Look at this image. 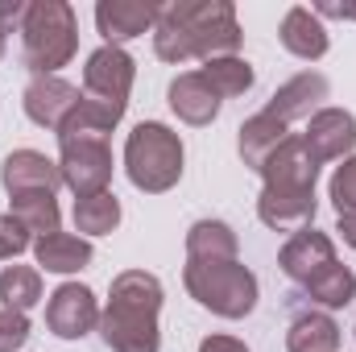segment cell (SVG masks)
Instances as JSON below:
<instances>
[{"mask_svg":"<svg viewBox=\"0 0 356 352\" xmlns=\"http://www.w3.org/2000/svg\"><path fill=\"white\" fill-rule=\"evenodd\" d=\"M311 158L323 166V162H344L353 158L356 145V116L344 108H319L311 120H307V133H302Z\"/></svg>","mask_w":356,"mask_h":352,"instance_id":"obj_11","label":"cell"},{"mask_svg":"<svg viewBox=\"0 0 356 352\" xmlns=\"http://www.w3.org/2000/svg\"><path fill=\"white\" fill-rule=\"evenodd\" d=\"M277 265H282V273H286L294 286H307V282L319 278L327 265H336V245H332V237L319 232V228H298V232L282 245Z\"/></svg>","mask_w":356,"mask_h":352,"instance_id":"obj_12","label":"cell"},{"mask_svg":"<svg viewBox=\"0 0 356 352\" xmlns=\"http://www.w3.org/2000/svg\"><path fill=\"white\" fill-rule=\"evenodd\" d=\"M25 13H29L25 0H0V33L21 29V25H25Z\"/></svg>","mask_w":356,"mask_h":352,"instance_id":"obj_30","label":"cell"},{"mask_svg":"<svg viewBox=\"0 0 356 352\" xmlns=\"http://www.w3.org/2000/svg\"><path fill=\"white\" fill-rule=\"evenodd\" d=\"M33 257L50 273H79V269L91 265V241L71 237V232H54V237H42L33 245Z\"/></svg>","mask_w":356,"mask_h":352,"instance_id":"obj_21","label":"cell"},{"mask_svg":"<svg viewBox=\"0 0 356 352\" xmlns=\"http://www.w3.org/2000/svg\"><path fill=\"white\" fill-rule=\"evenodd\" d=\"M220 104L224 99L211 91V83L199 71H186V75H178L175 83H170V108H175V116L186 120V125H195V129L211 125L220 116Z\"/></svg>","mask_w":356,"mask_h":352,"instance_id":"obj_16","label":"cell"},{"mask_svg":"<svg viewBox=\"0 0 356 352\" xmlns=\"http://www.w3.org/2000/svg\"><path fill=\"white\" fill-rule=\"evenodd\" d=\"M236 232L224 220H199L186 232V262H236Z\"/></svg>","mask_w":356,"mask_h":352,"instance_id":"obj_20","label":"cell"},{"mask_svg":"<svg viewBox=\"0 0 356 352\" xmlns=\"http://www.w3.org/2000/svg\"><path fill=\"white\" fill-rule=\"evenodd\" d=\"M13 216L29 228V237H54L63 232V211H58V199L54 191H25V195H13Z\"/></svg>","mask_w":356,"mask_h":352,"instance_id":"obj_22","label":"cell"},{"mask_svg":"<svg viewBox=\"0 0 356 352\" xmlns=\"http://www.w3.org/2000/svg\"><path fill=\"white\" fill-rule=\"evenodd\" d=\"M25 67L33 75H54L79 50V21L67 0H33L21 25Z\"/></svg>","mask_w":356,"mask_h":352,"instance_id":"obj_3","label":"cell"},{"mask_svg":"<svg viewBox=\"0 0 356 352\" xmlns=\"http://www.w3.org/2000/svg\"><path fill=\"white\" fill-rule=\"evenodd\" d=\"M186 294L220 319H245L257 307V273L241 262H186Z\"/></svg>","mask_w":356,"mask_h":352,"instance_id":"obj_5","label":"cell"},{"mask_svg":"<svg viewBox=\"0 0 356 352\" xmlns=\"http://www.w3.org/2000/svg\"><path fill=\"white\" fill-rule=\"evenodd\" d=\"M58 145H63L58 170H63V182L75 191V199H88V195L108 191V182H112L108 137H67Z\"/></svg>","mask_w":356,"mask_h":352,"instance_id":"obj_8","label":"cell"},{"mask_svg":"<svg viewBox=\"0 0 356 352\" xmlns=\"http://www.w3.org/2000/svg\"><path fill=\"white\" fill-rule=\"evenodd\" d=\"M99 323V303L88 286L79 282H63L50 303H46V328L63 340H83L91 328Z\"/></svg>","mask_w":356,"mask_h":352,"instance_id":"obj_9","label":"cell"},{"mask_svg":"<svg viewBox=\"0 0 356 352\" xmlns=\"http://www.w3.org/2000/svg\"><path fill=\"white\" fill-rule=\"evenodd\" d=\"M0 58H4V33H0Z\"/></svg>","mask_w":356,"mask_h":352,"instance_id":"obj_34","label":"cell"},{"mask_svg":"<svg viewBox=\"0 0 356 352\" xmlns=\"http://www.w3.org/2000/svg\"><path fill=\"white\" fill-rule=\"evenodd\" d=\"M199 352H249L241 340H232V336H207L203 344H199Z\"/></svg>","mask_w":356,"mask_h":352,"instance_id":"obj_31","label":"cell"},{"mask_svg":"<svg viewBox=\"0 0 356 352\" xmlns=\"http://www.w3.org/2000/svg\"><path fill=\"white\" fill-rule=\"evenodd\" d=\"M286 349L290 352H336L340 349V323L327 311H302L286 328Z\"/></svg>","mask_w":356,"mask_h":352,"instance_id":"obj_19","label":"cell"},{"mask_svg":"<svg viewBox=\"0 0 356 352\" xmlns=\"http://www.w3.org/2000/svg\"><path fill=\"white\" fill-rule=\"evenodd\" d=\"M277 38H282V46H286L294 58H302V63H315V58L327 54V29H323V21L315 17V8L294 4V8L282 17Z\"/></svg>","mask_w":356,"mask_h":352,"instance_id":"obj_17","label":"cell"},{"mask_svg":"<svg viewBox=\"0 0 356 352\" xmlns=\"http://www.w3.org/2000/svg\"><path fill=\"white\" fill-rule=\"evenodd\" d=\"M158 4L154 0H99L95 4V25L104 33V46H120L154 29Z\"/></svg>","mask_w":356,"mask_h":352,"instance_id":"obj_14","label":"cell"},{"mask_svg":"<svg viewBox=\"0 0 356 352\" xmlns=\"http://www.w3.org/2000/svg\"><path fill=\"white\" fill-rule=\"evenodd\" d=\"M315 17H344V21H356V4H315Z\"/></svg>","mask_w":356,"mask_h":352,"instance_id":"obj_32","label":"cell"},{"mask_svg":"<svg viewBox=\"0 0 356 352\" xmlns=\"http://www.w3.org/2000/svg\"><path fill=\"white\" fill-rule=\"evenodd\" d=\"M0 182L8 195H25V191H58L63 170L54 158L38 154V150H13L0 166Z\"/></svg>","mask_w":356,"mask_h":352,"instance_id":"obj_15","label":"cell"},{"mask_svg":"<svg viewBox=\"0 0 356 352\" xmlns=\"http://www.w3.org/2000/svg\"><path fill=\"white\" fill-rule=\"evenodd\" d=\"M158 311H162V282L145 269H124L112 278L108 307L99 311V336L112 352H158Z\"/></svg>","mask_w":356,"mask_h":352,"instance_id":"obj_2","label":"cell"},{"mask_svg":"<svg viewBox=\"0 0 356 352\" xmlns=\"http://www.w3.org/2000/svg\"><path fill=\"white\" fill-rule=\"evenodd\" d=\"M79 99H83V91L75 88V83H67V79H58V75H33L25 95H21L25 116L33 125L50 129V133H58L67 125V116L79 108Z\"/></svg>","mask_w":356,"mask_h":352,"instance_id":"obj_10","label":"cell"},{"mask_svg":"<svg viewBox=\"0 0 356 352\" xmlns=\"http://www.w3.org/2000/svg\"><path fill=\"white\" fill-rule=\"evenodd\" d=\"M120 224V199L112 191H99L88 199H75V228L83 237H108Z\"/></svg>","mask_w":356,"mask_h":352,"instance_id":"obj_25","label":"cell"},{"mask_svg":"<svg viewBox=\"0 0 356 352\" xmlns=\"http://www.w3.org/2000/svg\"><path fill=\"white\" fill-rule=\"evenodd\" d=\"M241 21L228 0H170L158 4L154 21V54L162 63L191 58H224L241 50Z\"/></svg>","mask_w":356,"mask_h":352,"instance_id":"obj_1","label":"cell"},{"mask_svg":"<svg viewBox=\"0 0 356 352\" xmlns=\"http://www.w3.org/2000/svg\"><path fill=\"white\" fill-rule=\"evenodd\" d=\"M302 294L311 298V303H319V307H327V311H336V307H348L356 298V273L348 265H327L319 278H311L307 286H302Z\"/></svg>","mask_w":356,"mask_h":352,"instance_id":"obj_23","label":"cell"},{"mask_svg":"<svg viewBox=\"0 0 356 352\" xmlns=\"http://www.w3.org/2000/svg\"><path fill=\"white\" fill-rule=\"evenodd\" d=\"M25 249H29V228H25L13 211H4V216H0V262L21 257Z\"/></svg>","mask_w":356,"mask_h":352,"instance_id":"obj_29","label":"cell"},{"mask_svg":"<svg viewBox=\"0 0 356 352\" xmlns=\"http://www.w3.org/2000/svg\"><path fill=\"white\" fill-rule=\"evenodd\" d=\"M286 137H290V125H282L277 116H269V112L249 116V120L241 125V133H236L241 162H245L249 170H257V175H261V166L269 162V154H273Z\"/></svg>","mask_w":356,"mask_h":352,"instance_id":"obj_18","label":"cell"},{"mask_svg":"<svg viewBox=\"0 0 356 352\" xmlns=\"http://www.w3.org/2000/svg\"><path fill=\"white\" fill-rule=\"evenodd\" d=\"M0 303L13 311H29L42 303V273L33 265H8L0 269Z\"/></svg>","mask_w":356,"mask_h":352,"instance_id":"obj_26","label":"cell"},{"mask_svg":"<svg viewBox=\"0 0 356 352\" xmlns=\"http://www.w3.org/2000/svg\"><path fill=\"white\" fill-rule=\"evenodd\" d=\"M133 79H137L133 54L120 50V46H99L95 54H88V67H83V95L112 108L116 116H124Z\"/></svg>","mask_w":356,"mask_h":352,"instance_id":"obj_7","label":"cell"},{"mask_svg":"<svg viewBox=\"0 0 356 352\" xmlns=\"http://www.w3.org/2000/svg\"><path fill=\"white\" fill-rule=\"evenodd\" d=\"M124 170L129 182L145 195H162L182 178V141L170 125L141 120L124 141Z\"/></svg>","mask_w":356,"mask_h":352,"instance_id":"obj_4","label":"cell"},{"mask_svg":"<svg viewBox=\"0 0 356 352\" xmlns=\"http://www.w3.org/2000/svg\"><path fill=\"white\" fill-rule=\"evenodd\" d=\"M25 340H29V319H25V311L0 307V352H21Z\"/></svg>","mask_w":356,"mask_h":352,"instance_id":"obj_28","label":"cell"},{"mask_svg":"<svg viewBox=\"0 0 356 352\" xmlns=\"http://www.w3.org/2000/svg\"><path fill=\"white\" fill-rule=\"evenodd\" d=\"M332 95V83H327V75H319V71H298L294 79H286L282 88L273 91V99L266 104L269 116H277L282 125H294V120H311L319 108H323V99Z\"/></svg>","mask_w":356,"mask_h":352,"instance_id":"obj_13","label":"cell"},{"mask_svg":"<svg viewBox=\"0 0 356 352\" xmlns=\"http://www.w3.org/2000/svg\"><path fill=\"white\" fill-rule=\"evenodd\" d=\"M336 232L344 237V245H353V249H356V220H340V224H336Z\"/></svg>","mask_w":356,"mask_h":352,"instance_id":"obj_33","label":"cell"},{"mask_svg":"<svg viewBox=\"0 0 356 352\" xmlns=\"http://www.w3.org/2000/svg\"><path fill=\"white\" fill-rule=\"evenodd\" d=\"M261 178H266L261 195H277V199H315L319 162L311 158L307 141L290 133V137L269 154V162L261 166Z\"/></svg>","mask_w":356,"mask_h":352,"instance_id":"obj_6","label":"cell"},{"mask_svg":"<svg viewBox=\"0 0 356 352\" xmlns=\"http://www.w3.org/2000/svg\"><path fill=\"white\" fill-rule=\"evenodd\" d=\"M199 75L211 83V91H216L220 99L245 95V91L253 88V67H249L245 58H236V54H224V58H207Z\"/></svg>","mask_w":356,"mask_h":352,"instance_id":"obj_24","label":"cell"},{"mask_svg":"<svg viewBox=\"0 0 356 352\" xmlns=\"http://www.w3.org/2000/svg\"><path fill=\"white\" fill-rule=\"evenodd\" d=\"M332 203H336L340 220H356V154L344 158V166H336V175H332Z\"/></svg>","mask_w":356,"mask_h":352,"instance_id":"obj_27","label":"cell"}]
</instances>
